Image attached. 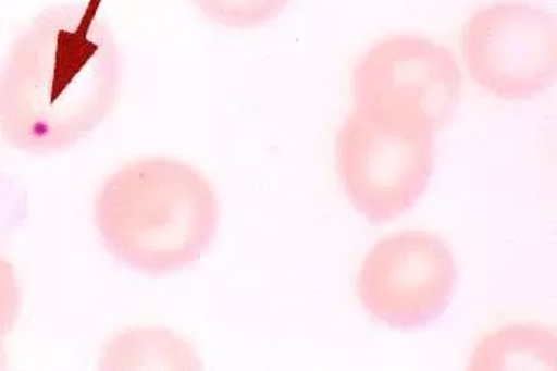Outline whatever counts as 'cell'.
I'll list each match as a JSON object with an SVG mask.
<instances>
[{
    "label": "cell",
    "instance_id": "cell-1",
    "mask_svg": "<svg viewBox=\"0 0 557 371\" xmlns=\"http://www.w3.org/2000/svg\"><path fill=\"white\" fill-rule=\"evenodd\" d=\"M123 58L112 29L85 7L44 10L0 72V133L20 152H65L115 110Z\"/></svg>",
    "mask_w": 557,
    "mask_h": 371
},
{
    "label": "cell",
    "instance_id": "cell-2",
    "mask_svg": "<svg viewBox=\"0 0 557 371\" xmlns=\"http://www.w3.org/2000/svg\"><path fill=\"white\" fill-rule=\"evenodd\" d=\"M95 225L113 259L149 276L194 267L220 225L219 195L208 175L170 157L129 161L106 178Z\"/></svg>",
    "mask_w": 557,
    "mask_h": 371
},
{
    "label": "cell",
    "instance_id": "cell-3",
    "mask_svg": "<svg viewBox=\"0 0 557 371\" xmlns=\"http://www.w3.org/2000/svg\"><path fill=\"white\" fill-rule=\"evenodd\" d=\"M436 133L414 110L350 108L336 134L335 166L362 218L384 225L418 206L435 168Z\"/></svg>",
    "mask_w": 557,
    "mask_h": 371
},
{
    "label": "cell",
    "instance_id": "cell-4",
    "mask_svg": "<svg viewBox=\"0 0 557 371\" xmlns=\"http://www.w3.org/2000/svg\"><path fill=\"white\" fill-rule=\"evenodd\" d=\"M457 283L459 270L445 240L425 230H401L364 253L356 294L374 322L412 332L445 314Z\"/></svg>",
    "mask_w": 557,
    "mask_h": 371
},
{
    "label": "cell",
    "instance_id": "cell-5",
    "mask_svg": "<svg viewBox=\"0 0 557 371\" xmlns=\"http://www.w3.org/2000/svg\"><path fill=\"white\" fill-rule=\"evenodd\" d=\"M462 58L474 84L500 101H529L556 77L555 16L524 0L474 10L462 29Z\"/></svg>",
    "mask_w": 557,
    "mask_h": 371
},
{
    "label": "cell",
    "instance_id": "cell-6",
    "mask_svg": "<svg viewBox=\"0 0 557 371\" xmlns=\"http://www.w3.org/2000/svg\"><path fill=\"white\" fill-rule=\"evenodd\" d=\"M462 85V71L450 48L408 33L370 45L350 74L352 106L414 110L436 132L459 108Z\"/></svg>",
    "mask_w": 557,
    "mask_h": 371
},
{
    "label": "cell",
    "instance_id": "cell-7",
    "mask_svg": "<svg viewBox=\"0 0 557 371\" xmlns=\"http://www.w3.org/2000/svg\"><path fill=\"white\" fill-rule=\"evenodd\" d=\"M99 370H199L198 350L184 336L161 327L116 333L102 346Z\"/></svg>",
    "mask_w": 557,
    "mask_h": 371
},
{
    "label": "cell",
    "instance_id": "cell-8",
    "mask_svg": "<svg viewBox=\"0 0 557 371\" xmlns=\"http://www.w3.org/2000/svg\"><path fill=\"white\" fill-rule=\"evenodd\" d=\"M555 329L535 322H513L474 343L469 370H555Z\"/></svg>",
    "mask_w": 557,
    "mask_h": 371
},
{
    "label": "cell",
    "instance_id": "cell-9",
    "mask_svg": "<svg viewBox=\"0 0 557 371\" xmlns=\"http://www.w3.org/2000/svg\"><path fill=\"white\" fill-rule=\"evenodd\" d=\"M209 22L226 29L249 30L274 22L292 0H191Z\"/></svg>",
    "mask_w": 557,
    "mask_h": 371
},
{
    "label": "cell",
    "instance_id": "cell-10",
    "mask_svg": "<svg viewBox=\"0 0 557 371\" xmlns=\"http://www.w3.org/2000/svg\"><path fill=\"white\" fill-rule=\"evenodd\" d=\"M23 295L13 264L0 256V370L7 369L5 342L18 322Z\"/></svg>",
    "mask_w": 557,
    "mask_h": 371
}]
</instances>
